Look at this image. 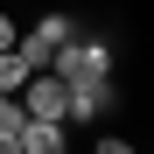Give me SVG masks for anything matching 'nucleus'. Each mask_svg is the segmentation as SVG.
Here are the masks:
<instances>
[{
  "label": "nucleus",
  "mask_w": 154,
  "mask_h": 154,
  "mask_svg": "<svg viewBox=\"0 0 154 154\" xmlns=\"http://www.w3.org/2000/svg\"><path fill=\"white\" fill-rule=\"evenodd\" d=\"M112 63H119V49H112L105 35H84V28H77L70 42L49 49V70H56L63 84H77V77H91V84H98V77H112Z\"/></svg>",
  "instance_id": "obj_1"
},
{
  "label": "nucleus",
  "mask_w": 154,
  "mask_h": 154,
  "mask_svg": "<svg viewBox=\"0 0 154 154\" xmlns=\"http://www.w3.org/2000/svg\"><path fill=\"white\" fill-rule=\"evenodd\" d=\"M70 133H63V119H21V147L14 154H63Z\"/></svg>",
  "instance_id": "obj_2"
},
{
  "label": "nucleus",
  "mask_w": 154,
  "mask_h": 154,
  "mask_svg": "<svg viewBox=\"0 0 154 154\" xmlns=\"http://www.w3.org/2000/svg\"><path fill=\"white\" fill-rule=\"evenodd\" d=\"M21 119H28V112H21V98L0 91V154H14V147H21Z\"/></svg>",
  "instance_id": "obj_3"
},
{
  "label": "nucleus",
  "mask_w": 154,
  "mask_h": 154,
  "mask_svg": "<svg viewBox=\"0 0 154 154\" xmlns=\"http://www.w3.org/2000/svg\"><path fill=\"white\" fill-rule=\"evenodd\" d=\"M77 28H84V21H77V14H63V7H56V14H35V35H42L49 49H56V42H70Z\"/></svg>",
  "instance_id": "obj_4"
},
{
  "label": "nucleus",
  "mask_w": 154,
  "mask_h": 154,
  "mask_svg": "<svg viewBox=\"0 0 154 154\" xmlns=\"http://www.w3.org/2000/svg\"><path fill=\"white\" fill-rule=\"evenodd\" d=\"M21 84H28V56H21V49H0V91H21Z\"/></svg>",
  "instance_id": "obj_5"
},
{
  "label": "nucleus",
  "mask_w": 154,
  "mask_h": 154,
  "mask_svg": "<svg viewBox=\"0 0 154 154\" xmlns=\"http://www.w3.org/2000/svg\"><path fill=\"white\" fill-rule=\"evenodd\" d=\"M14 35H21V21H14L7 7H0V49H14Z\"/></svg>",
  "instance_id": "obj_6"
}]
</instances>
